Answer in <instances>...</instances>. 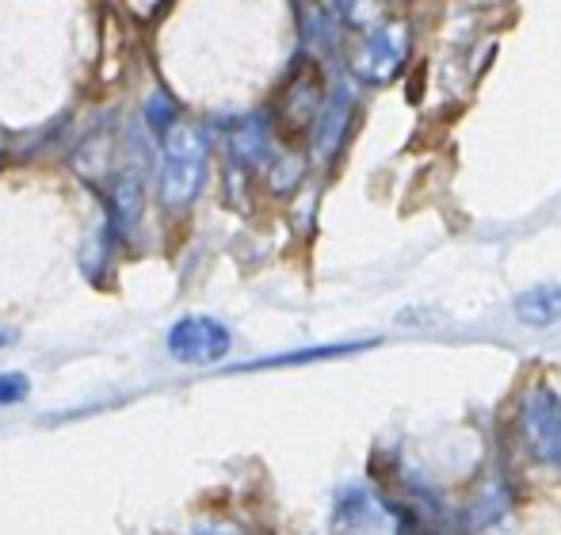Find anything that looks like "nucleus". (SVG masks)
I'll list each match as a JSON object with an SVG mask.
<instances>
[{"mask_svg": "<svg viewBox=\"0 0 561 535\" xmlns=\"http://www.w3.org/2000/svg\"><path fill=\"white\" fill-rule=\"evenodd\" d=\"M550 463H558L561 467V424H558V436H554V444H550V455H547Z\"/></svg>", "mask_w": 561, "mask_h": 535, "instance_id": "6", "label": "nucleus"}, {"mask_svg": "<svg viewBox=\"0 0 561 535\" xmlns=\"http://www.w3.org/2000/svg\"><path fill=\"white\" fill-rule=\"evenodd\" d=\"M203 535H241L237 528H215V532H203Z\"/></svg>", "mask_w": 561, "mask_h": 535, "instance_id": "7", "label": "nucleus"}, {"mask_svg": "<svg viewBox=\"0 0 561 535\" xmlns=\"http://www.w3.org/2000/svg\"><path fill=\"white\" fill-rule=\"evenodd\" d=\"M203 180H207V138L187 123H176L161 134V172H157L161 203L172 210L187 207L199 195Z\"/></svg>", "mask_w": 561, "mask_h": 535, "instance_id": "1", "label": "nucleus"}, {"mask_svg": "<svg viewBox=\"0 0 561 535\" xmlns=\"http://www.w3.org/2000/svg\"><path fill=\"white\" fill-rule=\"evenodd\" d=\"M405 50H409L405 27H401V23H378L375 31H367V35H363L359 50L352 54V66H355V73H359L363 81L382 84L401 69Z\"/></svg>", "mask_w": 561, "mask_h": 535, "instance_id": "3", "label": "nucleus"}, {"mask_svg": "<svg viewBox=\"0 0 561 535\" xmlns=\"http://www.w3.org/2000/svg\"><path fill=\"white\" fill-rule=\"evenodd\" d=\"M27 395H31L27 375H20V372H0V406H15V401H23Z\"/></svg>", "mask_w": 561, "mask_h": 535, "instance_id": "5", "label": "nucleus"}, {"mask_svg": "<svg viewBox=\"0 0 561 535\" xmlns=\"http://www.w3.org/2000/svg\"><path fill=\"white\" fill-rule=\"evenodd\" d=\"M8 341H12V337H8V333H4V329H0V349H4V344H8Z\"/></svg>", "mask_w": 561, "mask_h": 535, "instance_id": "8", "label": "nucleus"}, {"mask_svg": "<svg viewBox=\"0 0 561 535\" xmlns=\"http://www.w3.org/2000/svg\"><path fill=\"white\" fill-rule=\"evenodd\" d=\"M229 344H233L229 329L207 314H187L169 329V356L180 364H218V360H226Z\"/></svg>", "mask_w": 561, "mask_h": 535, "instance_id": "2", "label": "nucleus"}, {"mask_svg": "<svg viewBox=\"0 0 561 535\" xmlns=\"http://www.w3.org/2000/svg\"><path fill=\"white\" fill-rule=\"evenodd\" d=\"M516 318L524 321V326H554V321L561 318V291L554 287V283H542V287L527 291V295L516 298Z\"/></svg>", "mask_w": 561, "mask_h": 535, "instance_id": "4", "label": "nucleus"}]
</instances>
